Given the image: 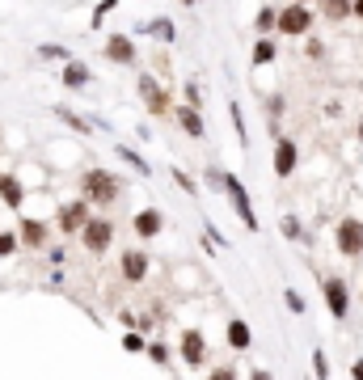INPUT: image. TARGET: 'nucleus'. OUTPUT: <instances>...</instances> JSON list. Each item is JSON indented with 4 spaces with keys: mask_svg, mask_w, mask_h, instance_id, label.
<instances>
[{
    "mask_svg": "<svg viewBox=\"0 0 363 380\" xmlns=\"http://www.w3.org/2000/svg\"><path fill=\"white\" fill-rule=\"evenodd\" d=\"M119 194H123V182H119L110 169H85V174H81V199H85L89 207H110Z\"/></svg>",
    "mask_w": 363,
    "mask_h": 380,
    "instance_id": "obj_1",
    "label": "nucleus"
},
{
    "mask_svg": "<svg viewBox=\"0 0 363 380\" xmlns=\"http://www.w3.org/2000/svg\"><path fill=\"white\" fill-rule=\"evenodd\" d=\"M313 4H296V0H287V4H279L274 9V34H283V39H304V34H313Z\"/></svg>",
    "mask_w": 363,
    "mask_h": 380,
    "instance_id": "obj_2",
    "label": "nucleus"
},
{
    "mask_svg": "<svg viewBox=\"0 0 363 380\" xmlns=\"http://www.w3.org/2000/svg\"><path fill=\"white\" fill-rule=\"evenodd\" d=\"M220 190L228 194V203H232V211L241 216V224L249 229V233H258L262 224H258V211H254V199H249V190H245V182L232 174V169H220Z\"/></svg>",
    "mask_w": 363,
    "mask_h": 380,
    "instance_id": "obj_3",
    "label": "nucleus"
},
{
    "mask_svg": "<svg viewBox=\"0 0 363 380\" xmlns=\"http://www.w3.org/2000/svg\"><path fill=\"white\" fill-rule=\"evenodd\" d=\"M136 89H139V101L148 106V114H152V119H165V114L174 110V94H169V89H165L152 72H139V76H136Z\"/></svg>",
    "mask_w": 363,
    "mask_h": 380,
    "instance_id": "obj_4",
    "label": "nucleus"
},
{
    "mask_svg": "<svg viewBox=\"0 0 363 380\" xmlns=\"http://www.w3.org/2000/svg\"><path fill=\"white\" fill-rule=\"evenodd\" d=\"M81 245L89 249V254H106L110 245H114V220H106V216H89L85 224H81Z\"/></svg>",
    "mask_w": 363,
    "mask_h": 380,
    "instance_id": "obj_5",
    "label": "nucleus"
},
{
    "mask_svg": "<svg viewBox=\"0 0 363 380\" xmlns=\"http://www.w3.org/2000/svg\"><path fill=\"white\" fill-rule=\"evenodd\" d=\"M334 245L342 258H363V220L359 216H342L334 229Z\"/></svg>",
    "mask_w": 363,
    "mask_h": 380,
    "instance_id": "obj_6",
    "label": "nucleus"
},
{
    "mask_svg": "<svg viewBox=\"0 0 363 380\" xmlns=\"http://www.w3.org/2000/svg\"><path fill=\"white\" fill-rule=\"evenodd\" d=\"M321 291H325L329 317H334V321H347V317H351V287H347V279H342V275H329V279L321 284Z\"/></svg>",
    "mask_w": 363,
    "mask_h": 380,
    "instance_id": "obj_7",
    "label": "nucleus"
},
{
    "mask_svg": "<svg viewBox=\"0 0 363 380\" xmlns=\"http://www.w3.org/2000/svg\"><path fill=\"white\" fill-rule=\"evenodd\" d=\"M101 55L110 59V64H119V68H136L139 64V47L131 34H106V43H101Z\"/></svg>",
    "mask_w": 363,
    "mask_h": 380,
    "instance_id": "obj_8",
    "label": "nucleus"
},
{
    "mask_svg": "<svg viewBox=\"0 0 363 380\" xmlns=\"http://www.w3.org/2000/svg\"><path fill=\"white\" fill-rule=\"evenodd\" d=\"M93 216V207L85 199H68V203H59V211H55V224H59V233L64 237H76L81 233V224Z\"/></svg>",
    "mask_w": 363,
    "mask_h": 380,
    "instance_id": "obj_9",
    "label": "nucleus"
},
{
    "mask_svg": "<svg viewBox=\"0 0 363 380\" xmlns=\"http://www.w3.org/2000/svg\"><path fill=\"white\" fill-rule=\"evenodd\" d=\"M136 34L152 39V43H165V47L178 43V26H174V17H165V13H161V17H144V21H136V26H131V39H136Z\"/></svg>",
    "mask_w": 363,
    "mask_h": 380,
    "instance_id": "obj_10",
    "label": "nucleus"
},
{
    "mask_svg": "<svg viewBox=\"0 0 363 380\" xmlns=\"http://www.w3.org/2000/svg\"><path fill=\"white\" fill-rule=\"evenodd\" d=\"M169 114H174V123H178V127L186 131V136H190V140H207V123H203V110H194V106H186V101H182V106H174Z\"/></svg>",
    "mask_w": 363,
    "mask_h": 380,
    "instance_id": "obj_11",
    "label": "nucleus"
},
{
    "mask_svg": "<svg viewBox=\"0 0 363 380\" xmlns=\"http://www.w3.org/2000/svg\"><path fill=\"white\" fill-rule=\"evenodd\" d=\"M296 165H300V148H296V140L274 136V174H279V178H292Z\"/></svg>",
    "mask_w": 363,
    "mask_h": 380,
    "instance_id": "obj_12",
    "label": "nucleus"
},
{
    "mask_svg": "<svg viewBox=\"0 0 363 380\" xmlns=\"http://www.w3.org/2000/svg\"><path fill=\"white\" fill-rule=\"evenodd\" d=\"M119 266H123V279H127V284H144V279H148V271H152V262H148V254H144V249H123Z\"/></svg>",
    "mask_w": 363,
    "mask_h": 380,
    "instance_id": "obj_13",
    "label": "nucleus"
},
{
    "mask_svg": "<svg viewBox=\"0 0 363 380\" xmlns=\"http://www.w3.org/2000/svg\"><path fill=\"white\" fill-rule=\"evenodd\" d=\"M17 241H21L26 249H46V241H51V229H46V220H34V216H26V220H21V229H17Z\"/></svg>",
    "mask_w": 363,
    "mask_h": 380,
    "instance_id": "obj_14",
    "label": "nucleus"
},
{
    "mask_svg": "<svg viewBox=\"0 0 363 380\" xmlns=\"http://www.w3.org/2000/svg\"><path fill=\"white\" fill-rule=\"evenodd\" d=\"M182 364H186V368H203V364H207V342H203L199 330L182 334Z\"/></svg>",
    "mask_w": 363,
    "mask_h": 380,
    "instance_id": "obj_15",
    "label": "nucleus"
},
{
    "mask_svg": "<svg viewBox=\"0 0 363 380\" xmlns=\"http://www.w3.org/2000/svg\"><path fill=\"white\" fill-rule=\"evenodd\" d=\"M131 229H136V237H139V241L161 237V229H165V216H161V207H144V211H136Z\"/></svg>",
    "mask_w": 363,
    "mask_h": 380,
    "instance_id": "obj_16",
    "label": "nucleus"
},
{
    "mask_svg": "<svg viewBox=\"0 0 363 380\" xmlns=\"http://www.w3.org/2000/svg\"><path fill=\"white\" fill-rule=\"evenodd\" d=\"M59 81H64V89H68V94H81V89H89L93 72L81 64V59H68V64L59 68Z\"/></svg>",
    "mask_w": 363,
    "mask_h": 380,
    "instance_id": "obj_17",
    "label": "nucleus"
},
{
    "mask_svg": "<svg viewBox=\"0 0 363 380\" xmlns=\"http://www.w3.org/2000/svg\"><path fill=\"white\" fill-rule=\"evenodd\" d=\"M224 338H228V346H232V351H249L254 330H249V321H245V317H232V321H228V330H224Z\"/></svg>",
    "mask_w": 363,
    "mask_h": 380,
    "instance_id": "obj_18",
    "label": "nucleus"
},
{
    "mask_svg": "<svg viewBox=\"0 0 363 380\" xmlns=\"http://www.w3.org/2000/svg\"><path fill=\"white\" fill-rule=\"evenodd\" d=\"M279 59V43H274L271 34H258V43H254V51H249V64L254 68H267V64H274Z\"/></svg>",
    "mask_w": 363,
    "mask_h": 380,
    "instance_id": "obj_19",
    "label": "nucleus"
},
{
    "mask_svg": "<svg viewBox=\"0 0 363 380\" xmlns=\"http://www.w3.org/2000/svg\"><path fill=\"white\" fill-rule=\"evenodd\" d=\"M51 114H55L64 127H72L76 136H93V123L85 119V114H76V110H68V106H51Z\"/></svg>",
    "mask_w": 363,
    "mask_h": 380,
    "instance_id": "obj_20",
    "label": "nucleus"
},
{
    "mask_svg": "<svg viewBox=\"0 0 363 380\" xmlns=\"http://www.w3.org/2000/svg\"><path fill=\"white\" fill-rule=\"evenodd\" d=\"M0 203H4V207H21V203H26V186H21L13 174H0Z\"/></svg>",
    "mask_w": 363,
    "mask_h": 380,
    "instance_id": "obj_21",
    "label": "nucleus"
},
{
    "mask_svg": "<svg viewBox=\"0 0 363 380\" xmlns=\"http://www.w3.org/2000/svg\"><path fill=\"white\" fill-rule=\"evenodd\" d=\"M279 233H283V237L287 241H296V245H309V233H304V224H300V216H292V211H283V216H279Z\"/></svg>",
    "mask_w": 363,
    "mask_h": 380,
    "instance_id": "obj_22",
    "label": "nucleus"
},
{
    "mask_svg": "<svg viewBox=\"0 0 363 380\" xmlns=\"http://www.w3.org/2000/svg\"><path fill=\"white\" fill-rule=\"evenodd\" d=\"M114 156H123V161H127V165H131L136 174H144V178H152V165H148V161L139 156V152L131 148V144H114Z\"/></svg>",
    "mask_w": 363,
    "mask_h": 380,
    "instance_id": "obj_23",
    "label": "nucleus"
},
{
    "mask_svg": "<svg viewBox=\"0 0 363 380\" xmlns=\"http://www.w3.org/2000/svg\"><path fill=\"white\" fill-rule=\"evenodd\" d=\"M228 119H232V131H237V144L249 152V127H245V114H241V101H228Z\"/></svg>",
    "mask_w": 363,
    "mask_h": 380,
    "instance_id": "obj_24",
    "label": "nucleus"
},
{
    "mask_svg": "<svg viewBox=\"0 0 363 380\" xmlns=\"http://www.w3.org/2000/svg\"><path fill=\"white\" fill-rule=\"evenodd\" d=\"M39 59H43V64H68L72 51L64 47V43H39Z\"/></svg>",
    "mask_w": 363,
    "mask_h": 380,
    "instance_id": "obj_25",
    "label": "nucleus"
},
{
    "mask_svg": "<svg viewBox=\"0 0 363 380\" xmlns=\"http://www.w3.org/2000/svg\"><path fill=\"white\" fill-rule=\"evenodd\" d=\"M317 4L329 21H347L351 17V0H317Z\"/></svg>",
    "mask_w": 363,
    "mask_h": 380,
    "instance_id": "obj_26",
    "label": "nucleus"
},
{
    "mask_svg": "<svg viewBox=\"0 0 363 380\" xmlns=\"http://www.w3.org/2000/svg\"><path fill=\"white\" fill-rule=\"evenodd\" d=\"M274 9H279V4H262V9H258V17H254V30H258V34H274Z\"/></svg>",
    "mask_w": 363,
    "mask_h": 380,
    "instance_id": "obj_27",
    "label": "nucleus"
},
{
    "mask_svg": "<svg viewBox=\"0 0 363 380\" xmlns=\"http://www.w3.org/2000/svg\"><path fill=\"white\" fill-rule=\"evenodd\" d=\"M114 9H119V0H97V9H93L89 26H93V30H101V26H106V17H110Z\"/></svg>",
    "mask_w": 363,
    "mask_h": 380,
    "instance_id": "obj_28",
    "label": "nucleus"
},
{
    "mask_svg": "<svg viewBox=\"0 0 363 380\" xmlns=\"http://www.w3.org/2000/svg\"><path fill=\"white\" fill-rule=\"evenodd\" d=\"M169 178H174V186H178V190H186L190 199H199V182H194L186 169H169Z\"/></svg>",
    "mask_w": 363,
    "mask_h": 380,
    "instance_id": "obj_29",
    "label": "nucleus"
},
{
    "mask_svg": "<svg viewBox=\"0 0 363 380\" xmlns=\"http://www.w3.org/2000/svg\"><path fill=\"white\" fill-rule=\"evenodd\" d=\"M182 94H186V106H194V110H203L207 101H203V89H199V81H186L182 85Z\"/></svg>",
    "mask_w": 363,
    "mask_h": 380,
    "instance_id": "obj_30",
    "label": "nucleus"
},
{
    "mask_svg": "<svg viewBox=\"0 0 363 380\" xmlns=\"http://www.w3.org/2000/svg\"><path fill=\"white\" fill-rule=\"evenodd\" d=\"M21 249V241H17V233H9V229H0V258H13Z\"/></svg>",
    "mask_w": 363,
    "mask_h": 380,
    "instance_id": "obj_31",
    "label": "nucleus"
},
{
    "mask_svg": "<svg viewBox=\"0 0 363 380\" xmlns=\"http://www.w3.org/2000/svg\"><path fill=\"white\" fill-rule=\"evenodd\" d=\"M283 300H287V309H292L296 317H304V309H309V304H304V296H300L296 287H287V291H283Z\"/></svg>",
    "mask_w": 363,
    "mask_h": 380,
    "instance_id": "obj_32",
    "label": "nucleus"
},
{
    "mask_svg": "<svg viewBox=\"0 0 363 380\" xmlns=\"http://www.w3.org/2000/svg\"><path fill=\"white\" fill-rule=\"evenodd\" d=\"M123 346H127L131 355H139V351L148 346V338H144V334H139V330H127V334H123Z\"/></svg>",
    "mask_w": 363,
    "mask_h": 380,
    "instance_id": "obj_33",
    "label": "nucleus"
},
{
    "mask_svg": "<svg viewBox=\"0 0 363 380\" xmlns=\"http://www.w3.org/2000/svg\"><path fill=\"white\" fill-rule=\"evenodd\" d=\"M313 372H317V380H329V359H325V351H313Z\"/></svg>",
    "mask_w": 363,
    "mask_h": 380,
    "instance_id": "obj_34",
    "label": "nucleus"
},
{
    "mask_svg": "<svg viewBox=\"0 0 363 380\" xmlns=\"http://www.w3.org/2000/svg\"><path fill=\"white\" fill-rule=\"evenodd\" d=\"M144 351L152 355V364H169V346H165V342H148Z\"/></svg>",
    "mask_w": 363,
    "mask_h": 380,
    "instance_id": "obj_35",
    "label": "nucleus"
},
{
    "mask_svg": "<svg viewBox=\"0 0 363 380\" xmlns=\"http://www.w3.org/2000/svg\"><path fill=\"white\" fill-rule=\"evenodd\" d=\"M304 55H309V59H321V55H325V43L313 39V34H304Z\"/></svg>",
    "mask_w": 363,
    "mask_h": 380,
    "instance_id": "obj_36",
    "label": "nucleus"
},
{
    "mask_svg": "<svg viewBox=\"0 0 363 380\" xmlns=\"http://www.w3.org/2000/svg\"><path fill=\"white\" fill-rule=\"evenodd\" d=\"M207 380H237V368H216V372H207Z\"/></svg>",
    "mask_w": 363,
    "mask_h": 380,
    "instance_id": "obj_37",
    "label": "nucleus"
},
{
    "mask_svg": "<svg viewBox=\"0 0 363 380\" xmlns=\"http://www.w3.org/2000/svg\"><path fill=\"white\" fill-rule=\"evenodd\" d=\"M351 380H363V355L355 359V364H351Z\"/></svg>",
    "mask_w": 363,
    "mask_h": 380,
    "instance_id": "obj_38",
    "label": "nucleus"
},
{
    "mask_svg": "<svg viewBox=\"0 0 363 380\" xmlns=\"http://www.w3.org/2000/svg\"><path fill=\"white\" fill-rule=\"evenodd\" d=\"M351 17H355V21H363V0H351Z\"/></svg>",
    "mask_w": 363,
    "mask_h": 380,
    "instance_id": "obj_39",
    "label": "nucleus"
},
{
    "mask_svg": "<svg viewBox=\"0 0 363 380\" xmlns=\"http://www.w3.org/2000/svg\"><path fill=\"white\" fill-rule=\"evenodd\" d=\"M249 380H274V376L267 372V368H254V376H249Z\"/></svg>",
    "mask_w": 363,
    "mask_h": 380,
    "instance_id": "obj_40",
    "label": "nucleus"
},
{
    "mask_svg": "<svg viewBox=\"0 0 363 380\" xmlns=\"http://www.w3.org/2000/svg\"><path fill=\"white\" fill-rule=\"evenodd\" d=\"M182 4H186V9H194V4H203V0H182Z\"/></svg>",
    "mask_w": 363,
    "mask_h": 380,
    "instance_id": "obj_41",
    "label": "nucleus"
},
{
    "mask_svg": "<svg viewBox=\"0 0 363 380\" xmlns=\"http://www.w3.org/2000/svg\"><path fill=\"white\" fill-rule=\"evenodd\" d=\"M355 136H359V144H363V119H359V127H355Z\"/></svg>",
    "mask_w": 363,
    "mask_h": 380,
    "instance_id": "obj_42",
    "label": "nucleus"
},
{
    "mask_svg": "<svg viewBox=\"0 0 363 380\" xmlns=\"http://www.w3.org/2000/svg\"><path fill=\"white\" fill-rule=\"evenodd\" d=\"M296 4H313V0H296Z\"/></svg>",
    "mask_w": 363,
    "mask_h": 380,
    "instance_id": "obj_43",
    "label": "nucleus"
}]
</instances>
